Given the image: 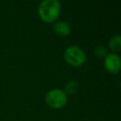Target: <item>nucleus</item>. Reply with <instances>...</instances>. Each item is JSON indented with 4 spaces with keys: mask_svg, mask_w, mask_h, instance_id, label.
I'll use <instances>...</instances> for the list:
<instances>
[{
    "mask_svg": "<svg viewBox=\"0 0 121 121\" xmlns=\"http://www.w3.org/2000/svg\"><path fill=\"white\" fill-rule=\"evenodd\" d=\"M103 65L105 70L112 74V75H116L119 73L121 69V58L119 54L110 52L104 57L103 60Z\"/></svg>",
    "mask_w": 121,
    "mask_h": 121,
    "instance_id": "nucleus-4",
    "label": "nucleus"
},
{
    "mask_svg": "<svg viewBox=\"0 0 121 121\" xmlns=\"http://www.w3.org/2000/svg\"><path fill=\"white\" fill-rule=\"evenodd\" d=\"M53 31L60 37H67L71 33V26L66 21L58 20L53 24Z\"/></svg>",
    "mask_w": 121,
    "mask_h": 121,
    "instance_id": "nucleus-5",
    "label": "nucleus"
},
{
    "mask_svg": "<svg viewBox=\"0 0 121 121\" xmlns=\"http://www.w3.org/2000/svg\"><path fill=\"white\" fill-rule=\"evenodd\" d=\"M44 101L48 107L59 110L66 106L68 102V95L64 90L60 88H53L47 91L44 95Z\"/></svg>",
    "mask_w": 121,
    "mask_h": 121,
    "instance_id": "nucleus-3",
    "label": "nucleus"
},
{
    "mask_svg": "<svg viewBox=\"0 0 121 121\" xmlns=\"http://www.w3.org/2000/svg\"><path fill=\"white\" fill-rule=\"evenodd\" d=\"M78 88H79V85H78V81L70 80L66 83L65 88H64V92L67 94V95H75L78 91Z\"/></svg>",
    "mask_w": 121,
    "mask_h": 121,
    "instance_id": "nucleus-7",
    "label": "nucleus"
},
{
    "mask_svg": "<svg viewBox=\"0 0 121 121\" xmlns=\"http://www.w3.org/2000/svg\"><path fill=\"white\" fill-rule=\"evenodd\" d=\"M107 54H108L107 48H106L104 45H102V44H99V45H97V46L95 48V55L97 56V57H102V58H104Z\"/></svg>",
    "mask_w": 121,
    "mask_h": 121,
    "instance_id": "nucleus-8",
    "label": "nucleus"
},
{
    "mask_svg": "<svg viewBox=\"0 0 121 121\" xmlns=\"http://www.w3.org/2000/svg\"><path fill=\"white\" fill-rule=\"evenodd\" d=\"M61 11V5L58 0H43L38 7L40 19L46 24H54Z\"/></svg>",
    "mask_w": 121,
    "mask_h": 121,
    "instance_id": "nucleus-1",
    "label": "nucleus"
},
{
    "mask_svg": "<svg viewBox=\"0 0 121 121\" xmlns=\"http://www.w3.org/2000/svg\"><path fill=\"white\" fill-rule=\"evenodd\" d=\"M108 46L112 53L118 54V52L121 50V35L115 34V35L112 36L109 40Z\"/></svg>",
    "mask_w": 121,
    "mask_h": 121,
    "instance_id": "nucleus-6",
    "label": "nucleus"
},
{
    "mask_svg": "<svg viewBox=\"0 0 121 121\" xmlns=\"http://www.w3.org/2000/svg\"><path fill=\"white\" fill-rule=\"evenodd\" d=\"M63 58L66 63L76 68L82 66L87 59L85 51L81 47L75 44L69 45L68 47L65 48L63 52Z\"/></svg>",
    "mask_w": 121,
    "mask_h": 121,
    "instance_id": "nucleus-2",
    "label": "nucleus"
}]
</instances>
